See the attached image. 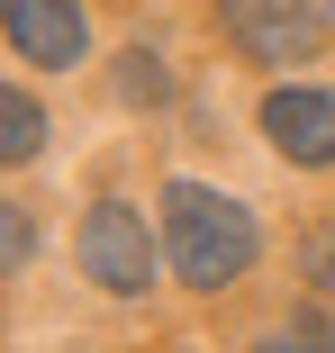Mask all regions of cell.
<instances>
[{"label": "cell", "mask_w": 335, "mask_h": 353, "mask_svg": "<svg viewBox=\"0 0 335 353\" xmlns=\"http://www.w3.org/2000/svg\"><path fill=\"white\" fill-rule=\"evenodd\" d=\"M254 353H335V326H326L317 308H299L290 326H272V335H263Z\"/></svg>", "instance_id": "ba28073f"}, {"label": "cell", "mask_w": 335, "mask_h": 353, "mask_svg": "<svg viewBox=\"0 0 335 353\" xmlns=\"http://www.w3.org/2000/svg\"><path fill=\"white\" fill-rule=\"evenodd\" d=\"M37 145H45V109H37L28 91L0 82V163H28Z\"/></svg>", "instance_id": "8992f818"}, {"label": "cell", "mask_w": 335, "mask_h": 353, "mask_svg": "<svg viewBox=\"0 0 335 353\" xmlns=\"http://www.w3.org/2000/svg\"><path fill=\"white\" fill-rule=\"evenodd\" d=\"M28 254H37V227L19 218V208H0V272H19Z\"/></svg>", "instance_id": "9c48e42d"}, {"label": "cell", "mask_w": 335, "mask_h": 353, "mask_svg": "<svg viewBox=\"0 0 335 353\" xmlns=\"http://www.w3.org/2000/svg\"><path fill=\"white\" fill-rule=\"evenodd\" d=\"M82 281H100L109 299L154 290V227L127 199H100L91 218H82Z\"/></svg>", "instance_id": "7a4b0ae2"}, {"label": "cell", "mask_w": 335, "mask_h": 353, "mask_svg": "<svg viewBox=\"0 0 335 353\" xmlns=\"http://www.w3.org/2000/svg\"><path fill=\"white\" fill-rule=\"evenodd\" d=\"M308 281H335V227H326V236L308 245Z\"/></svg>", "instance_id": "30bf717a"}, {"label": "cell", "mask_w": 335, "mask_h": 353, "mask_svg": "<svg viewBox=\"0 0 335 353\" xmlns=\"http://www.w3.org/2000/svg\"><path fill=\"white\" fill-rule=\"evenodd\" d=\"M317 19H326V37H335V0H317Z\"/></svg>", "instance_id": "8fae6325"}, {"label": "cell", "mask_w": 335, "mask_h": 353, "mask_svg": "<svg viewBox=\"0 0 335 353\" xmlns=\"http://www.w3.org/2000/svg\"><path fill=\"white\" fill-rule=\"evenodd\" d=\"M263 254V227L254 208L209 190V181H172L163 190V263L190 281V290H227V281H245Z\"/></svg>", "instance_id": "6da1fadb"}, {"label": "cell", "mask_w": 335, "mask_h": 353, "mask_svg": "<svg viewBox=\"0 0 335 353\" xmlns=\"http://www.w3.org/2000/svg\"><path fill=\"white\" fill-rule=\"evenodd\" d=\"M0 28H10V46H19L28 63H45V73L82 63V46H91L82 0H0Z\"/></svg>", "instance_id": "277c9868"}, {"label": "cell", "mask_w": 335, "mask_h": 353, "mask_svg": "<svg viewBox=\"0 0 335 353\" xmlns=\"http://www.w3.org/2000/svg\"><path fill=\"white\" fill-rule=\"evenodd\" d=\"M263 136H272L290 163H335V91L281 82L272 100H263Z\"/></svg>", "instance_id": "5b68a950"}, {"label": "cell", "mask_w": 335, "mask_h": 353, "mask_svg": "<svg viewBox=\"0 0 335 353\" xmlns=\"http://www.w3.org/2000/svg\"><path fill=\"white\" fill-rule=\"evenodd\" d=\"M218 19H227V37L254 63H308L317 37H326L317 0H218Z\"/></svg>", "instance_id": "3957f363"}, {"label": "cell", "mask_w": 335, "mask_h": 353, "mask_svg": "<svg viewBox=\"0 0 335 353\" xmlns=\"http://www.w3.org/2000/svg\"><path fill=\"white\" fill-rule=\"evenodd\" d=\"M163 91H172L163 54H154V46H127V54H118V100H136V109H145V100H163Z\"/></svg>", "instance_id": "52a82bcc"}]
</instances>
